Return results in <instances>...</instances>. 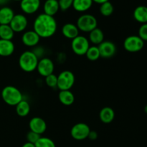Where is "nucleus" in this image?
Here are the masks:
<instances>
[{"mask_svg": "<svg viewBox=\"0 0 147 147\" xmlns=\"http://www.w3.org/2000/svg\"><path fill=\"white\" fill-rule=\"evenodd\" d=\"M57 30V23L54 17L45 13L39 14L33 23V30L40 38H49L54 35Z\"/></svg>", "mask_w": 147, "mask_h": 147, "instance_id": "1", "label": "nucleus"}, {"mask_svg": "<svg viewBox=\"0 0 147 147\" xmlns=\"http://www.w3.org/2000/svg\"><path fill=\"white\" fill-rule=\"evenodd\" d=\"M39 59L31 50H26L19 57V66L26 73H32L37 70Z\"/></svg>", "mask_w": 147, "mask_h": 147, "instance_id": "2", "label": "nucleus"}, {"mask_svg": "<svg viewBox=\"0 0 147 147\" xmlns=\"http://www.w3.org/2000/svg\"><path fill=\"white\" fill-rule=\"evenodd\" d=\"M1 98L7 105L16 106L23 100V95L15 86H7L1 90Z\"/></svg>", "mask_w": 147, "mask_h": 147, "instance_id": "3", "label": "nucleus"}, {"mask_svg": "<svg viewBox=\"0 0 147 147\" xmlns=\"http://www.w3.org/2000/svg\"><path fill=\"white\" fill-rule=\"evenodd\" d=\"M76 25L79 31L89 33L98 27V20L95 16L90 14H83L78 18Z\"/></svg>", "mask_w": 147, "mask_h": 147, "instance_id": "4", "label": "nucleus"}, {"mask_svg": "<svg viewBox=\"0 0 147 147\" xmlns=\"http://www.w3.org/2000/svg\"><path fill=\"white\" fill-rule=\"evenodd\" d=\"M57 76V88L60 90H70L74 86L76 77L73 72L70 70H63Z\"/></svg>", "mask_w": 147, "mask_h": 147, "instance_id": "5", "label": "nucleus"}, {"mask_svg": "<svg viewBox=\"0 0 147 147\" xmlns=\"http://www.w3.org/2000/svg\"><path fill=\"white\" fill-rule=\"evenodd\" d=\"M90 46V42L88 39L85 36L79 34L73 40H72L71 49L73 53L77 55H85Z\"/></svg>", "mask_w": 147, "mask_h": 147, "instance_id": "6", "label": "nucleus"}, {"mask_svg": "<svg viewBox=\"0 0 147 147\" xmlns=\"http://www.w3.org/2000/svg\"><path fill=\"white\" fill-rule=\"evenodd\" d=\"M144 47V42L138 35H130L123 42V47L129 53H134L141 51Z\"/></svg>", "mask_w": 147, "mask_h": 147, "instance_id": "7", "label": "nucleus"}, {"mask_svg": "<svg viewBox=\"0 0 147 147\" xmlns=\"http://www.w3.org/2000/svg\"><path fill=\"white\" fill-rule=\"evenodd\" d=\"M90 129L88 124L85 123H78L72 127L70 135L75 140L83 141L88 139Z\"/></svg>", "mask_w": 147, "mask_h": 147, "instance_id": "8", "label": "nucleus"}, {"mask_svg": "<svg viewBox=\"0 0 147 147\" xmlns=\"http://www.w3.org/2000/svg\"><path fill=\"white\" fill-rule=\"evenodd\" d=\"M54 63L50 58L45 57L39 60L37 70L41 76L45 78L50 75L53 74V72H54Z\"/></svg>", "mask_w": 147, "mask_h": 147, "instance_id": "9", "label": "nucleus"}, {"mask_svg": "<svg viewBox=\"0 0 147 147\" xmlns=\"http://www.w3.org/2000/svg\"><path fill=\"white\" fill-rule=\"evenodd\" d=\"M9 25L14 33L22 32L27 29L28 25V20L24 14H14L11 22L9 23Z\"/></svg>", "mask_w": 147, "mask_h": 147, "instance_id": "10", "label": "nucleus"}, {"mask_svg": "<svg viewBox=\"0 0 147 147\" xmlns=\"http://www.w3.org/2000/svg\"><path fill=\"white\" fill-rule=\"evenodd\" d=\"M100 57L103 58H111L113 57L116 53V46L111 41H103L98 46Z\"/></svg>", "mask_w": 147, "mask_h": 147, "instance_id": "11", "label": "nucleus"}, {"mask_svg": "<svg viewBox=\"0 0 147 147\" xmlns=\"http://www.w3.org/2000/svg\"><path fill=\"white\" fill-rule=\"evenodd\" d=\"M40 37L34 30H28L23 33L22 36V42L28 47H34L38 45L40 41Z\"/></svg>", "mask_w": 147, "mask_h": 147, "instance_id": "12", "label": "nucleus"}, {"mask_svg": "<svg viewBox=\"0 0 147 147\" xmlns=\"http://www.w3.org/2000/svg\"><path fill=\"white\" fill-rule=\"evenodd\" d=\"M47 126L45 121L38 116L32 118L29 122V127L30 131L35 132L40 135H42L46 131Z\"/></svg>", "mask_w": 147, "mask_h": 147, "instance_id": "13", "label": "nucleus"}, {"mask_svg": "<svg viewBox=\"0 0 147 147\" xmlns=\"http://www.w3.org/2000/svg\"><path fill=\"white\" fill-rule=\"evenodd\" d=\"M40 0H22L20 8L27 14H32L38 11L40 7Z\"/></svg>", "mask_w": 147, "mask_h": 147, "instance_id": "14", "label": "nucleus"}, {"mask_svg": "<svg viewBox=\"0 0 147 147\" xmlns=\"http://www.w3.org/2000/svg\"><path fill=\"white\" fill-rule=\"evenodd\" d=\"M79 30L77 25L73 23H66L62 27V34L65 38L73 40L79 35Z\"/></svg>", "mask_w": 147, "mask_h": 147, "instance_id": "15", "label": "nucleus"}, {"mask_svg": "<svg viewBox=\"0 0 147 147\" xmlns=\"http://www.w3.org/2000/svg\"><path fill=\"white\" fill-rule=\"evenodd\" d=\"M15 45L11 40L0 39V56L9 57L14 53Z\"/></svg>", "mask_w": 147, "mask_h": 147, "instance_id": "16", "label": "nucleus"}, {"mask_svg": "<svg viewBox=\"0 0 147 147\" xmlns=\"http://www.w3.org/2000/svg\"><path fill=\"white\" fill-rule=\"evenodd\" d=\"M88 40L93 45L98 46L104 41V33L101 29L96 27L89 32Z\"/></svg>", "mask_w": 147, "mask_h": 147, "instance_id": "17", "label": "nucleus"}, {"mask_svg": "<svg viewBox=\"0 0 147 147\" xmlns=\"http://www.w3.org/2000/svg\"><path fill=\"white\" fill-rule=\"evenodd\" d=\"M45 14L54 17L60 10L58 0H46L43 5Z\"/></svg>", "mask_w": 147, "mask_h": 147, "instance_id": "18", "label": "nucleus"}, {"mask_svg": "<svg viewBox=\"0 0 147 147\" xmlns=\"http://www.w3.org/2000/svg\"><path fill=\"white\" fill-rule=\"evenodd\" d=\"M115 111L112 108L106 106L103 108L99 113V119L103 123H110L114 120Z\"/></svg>", "mask_w": 147, "mask_h": 147, "instance_id": "19", "label": "nucleus"}, {"mask_svg": "<svg viewBox=\"0 0 147 147\" xmlns=\"http://www.w3.org/2000/svg\"><path fill=\"white\" fill-rule=\"evenodd\" d=\"M14 12L9 7H3L0 9V24H9L14 17Z\"/></svg>", "mask_w": 147, "mask_h": 147, "instance_id": "20", "label": "nucleus"}, {"mask_svg": "<svg viewBox=\"0 0 147 147\" xmlns=\"http://www.w3.org/2000/svg\"><path fill=\"white\" fill-rule=\"evenodd\" d=\"M133 16L134 20L141 24L147 23V7L140 5L136 7L134 11Z\"/></svg>", "mask_w": 147, "mask_h": 147, "instance_id": "21", "label": "nucleus"}, {"mask_svg": "<svg viewBox=\"0 0 147 147\" xmlns=\"http://www.w3.org/2000/svg\"><path fill=\"white\" fill-rule=\"evenodd\" d=\"M58 99L60 103L66 106H71L75 101V96L70 90H60L58 93Z\"/></svg>", "mask_w": 147, "mask_h": 147, "instance_id": "22", "label": "nucleus"}, {"mask_svg": "<svg viewBox=\"0 0 147 147\" xmlns=\"http://www.w3.org/2000/svg\"><path fill=\"white\" fill-rule=\"evenodd\" d=\"M93 3L92 0H73V7L76 11L85 12L91 8Z\"/></svg>", "mask_w": 147, "mask_h": 147, "instance_id": "23", "label": "nucleus"}, {"mask_svg": "<svg viewBox=\"0 0 147 147\" xmlns=\"http://www.w3.org/2000/svg\"><path fill=\"white\" fill-rule=\"evenodd\" d=\"M30 112V105L28 101L23 99L16 106V113L20 117H25Z\"/></svg>", "mask_w": 147, "mask_h": 147, "instance_id": "24", "label": "nucleus"}, {"mask_svg": "<svg viewBox=\"0 0 147 147\" xmlns=\"http://www.w3.org/2000/svg\"><path fill=\"white\" fill-rule=\"evenodd\" d=\"M14 36V32L9 24H0V39L11 40Z\"/></svg>", "mask_w": 147, "mask_h": 147, "instance_id": "25", "label": "nucleus"}, {"mask_svg": "<svg viewBox=\"0 0 147 147\" xmlns=\"http://www.w3.org/2000/svg\"><path fill=\"white\" fill-rule=\"evenodd\" d=\"M85 55L90 61H96V60H98L100 57L98 47L96 45L90 46Z\"/></svg>", "mask_w": 147, "mask_h": 147, "instance_id": "26", "label": "nucleus"}, {"mask_svg": "<svg viewBox=\"0 0 147 147\" xmlns=\"http://www.w3.org/2000/svg\"><path fill=\"white\" fill-rule=\"evenodd\" d=\"M100 13L104 17H109L111 15L114 11V7L110 1H106L103 4H100V8H99Z\"/></svg>", "mask_w": 147, "mask_h": 147, "instance_id": "27", "label": "nucleus"}, {"mask_svg": "<svg viewBox=\"0 0 147 147\" xmlns=\"http://www.w3.org/2000/svg\"><path fill=\"white\" fill-rule=\"evenodd\" d=\"M35 147H56L55 142L48 137H40L34 144Z\"/></svg>", "mask_w": 147, "mask_h": 147, "instance_id": "28", "label": "nucleus"}, {"mask_svg": "<svg viewBox=\"0 0 147 147\" xmlns=\"http://www.w3.org/2000/svg\"><path fill=\"white\" fill-rule=\"evenodd\" d=\"M45 83L48 87L55 88L57 86V76L54 73L45 77Z\"/></svg>", "mask_w": 147, "mask_h": 147, "instance_id": "29", "label": "nucleus"}, {"mask_svg": "<svg viewBox=\"0 0 147 147\" xmlns=\"http://www.w3.org/2000/svg\"><path fill=\"white\" fill-rule=\"evenodd\" d=\"M40 137H41V135L38 134L34 131H30L26 135V139H27V142L32 143L33 144H34Z\"/></svg>", "mask_w": 147, "mask_h": 147, "instance_id": "30", "label": "nucleus"}, {"mask_svg": "<svg viewBox=\"0 0 147 147\" xmlns=\"http://www.w3.org/2000/svg\"><path fill=\"white\" fill-rule=\"evenodd\" d=\"M60 9L62 11H66L73 7V0H58Z\"/></svg>", "mask_w": 147, "mask_h": 147, "instance_id": "31", "label": "nucleus"}, {"mask_svg": "<svg viewBox=\"0 0 147 147\" xmlns=\"http://www.w3.org/2000/svg\"><path fill=\"white\" fill-rule=\"evenodd\" d=\"M138 33H139L138 36H139L144 42H147V23L142 24V25L140 26Z\"/></svg>", "mask_w": 147, "mask_h": 147, "instance_id": "32", "label": "nucleus"}, {"mask_svg": "<svg viewBox=\"0 0 147 147\" xmlns=\"http://www.w3.org/2000/svg\"><path fill=\"white\" fill-rule=\"evenodd\" d=\"M33 53H34L36 56L37 57V58L40 60V59L43 58L45 55V49L42 47H38V46H36L34 47V50H32Z\"/></svg>", "mask_w": 147, "mask_h": 147, "instance_id": "33", "label": "nucleus"}, {"mask_svg": "<svg viewBox=\"0 0 147 147\" xmlns=\"http://www.w3.org/2000/svg\"><path fill=\"white\" fill-rule=\"evenodd\" d=\"M98 138V134L96 131H91L90 130V133H89L88 136V139H89L90 140L94 141L96 140Z\"/></svg>", "mask_w": 147, "mask_h": 147, "instance_id": "34", "label": "nucleus"}, {"mask_svg": "<svg viewBox=\"0 0 147 147\" xmlns=\"http://www.w3.org/2000/svg\"><path fill=\"white\" fill-rule=\"evenodd\" d=\"M93 2L96 3V4H102L103 3L106 2V1H109V0H92Z\"/></svg>", "mask_w": 147, "mask_h": 147, "instance_id": "35", "label": "nucleus"}, {"mask_svg": "<svg viewBox=\"0 0 147 147\" xmlns=\"http://www.w3.org/2000/svg\"><path fill=\"white\" fill-rule=\"evenodd\" d=\"M22 147H35V146H34V144H33L32 143L26 142V143H24V144L22 146Z\"/></svg>", "mask_w": 147, "mask_h": 147, "instance_id": "36", "label": "nucleus"}, {"mask_svg": "<svg viewBox=\"0 0 147 147\" xmlns=\"http://www.w3.org/2000/svg\"><path fill=\"white\" fill-rule=\"evenodd\" d=\"M9 1V0H0V5H4V4H7Z\"/></svg>", "mask_w": 147, "mask_h": 147, "instance_id": "37", "label": "nucleus"}, {"mask_svg": "<svg viewBox=\"0 0 147 147\" xmlns=\"http://www.w3.org/2000/svg\"><path fill=\"white\" fill-rule=\"evenodd\" d=\"M144 112L147 114V105H146L144 107Z\"/></svg>", "mask_w": 147, "mask_h": 147, "instance_id": "38", "label": "nucleus"}, {"mask_svg": "<svg viewBox=\"0 0 147 147\" xmlns=\"http://www.w3.org/2000/svg\"><path fill=\"white\" fill-rule=\"evenodd\" d=\"M14 1H21L22 0H14Z\"/></svg>", "mask_w": 147, "mask_h": 147, "instance_id": "39", "label": "nucleus"}, {"mask_svg": "<svg viewBox=\"0 0 147 147\" xmlns=\"http://www.w3.org/2000/svg\"><path fill=\"white\" fill-rule=\"evenodd\" d=\"M0 9H1V5H0Z\"/></svg>", "mask_w": 147, "mask_h": 147, "instance_id": "40", "label": "nucleus"}]
</instances>
